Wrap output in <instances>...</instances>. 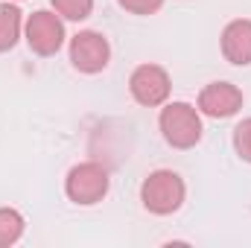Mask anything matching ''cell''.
<instances>
[{
  "instance_id": "1",
  "label": "cell",
  "mask_w": 251,
  "mask_h": 248,
  "mask_svg": "<svg viewBox=\"0 0 251 248\" xmlns=\"http://www.w3.org/2000/svg\"><path fill=\"white\" fill-rule=\"evenodd\" d=\"M184 196H187V187L181 181V175L173 173V170H155L140 184V201L155 216L176 213L184 204Z\"/></svg>"
},
{
  "instance_id": "2",
  "label": "cell",
  "mask_w": 251,
  "mask_h": 248,
  "mask_svg": "<svg viewBox=\"0 0 251 248\" xmlns=\"http://www.w3.org/2000/svg\"><path fill=\"white\" fill-rule=\"evenodd\" d=\"M158 125L173 149H193L201 140V117L190 102H164Z\"/></svg>"
},
{
  "instance_id": "3",
  "label": "cell",
  "mask_w": 251,
  "mask_h": 248,
  "mask_svg": "<svg viewBox=\"0 0 251 248\" xmlns=\"http://www.w3.org/2000/svg\"><path fill=\"white\" fill-rule=\"evenodd\" d=\"M108 170L97 161H85V164H76L67 178H64V193L73 204H82V207H91L97 201H102L108 196Z\"/></svg>"
},
{
  "instance_id": "4",
  "label": "cell",
  "mask_w": 251,
  "mask_h": 248,
  "mask_svg": "<svg viewBox=\"0 0 251 248\" xmlns=\"http://www.w3.org/2000/svg\"><path fill=\"white\" fill-rule=\"evenodd\" d=\"M24 35L26 44L35 56H56L64 44V24L59 12L50 9H38L26 18L24 24Z\"/></svg>"
},
{
  "instance_id": "5",
  "label": "cell",
  "mask_w": 251,
  "mask_h": 248,
  "mask_svg": "<svg viewBox=\"0 0 251 248\" xmlns=\"http://www.w3.org/2000/svg\"><path fill=\"white\" fill-rule=\"evenodd\" d=\"M128 91H131L134 102H140L146 108H158L170 99L173 82L161 64H140V67H134V73L128 79Z\"/></svg>"
},
{
  "instance_id": "6",
  "label": "cell",
  "mask_w": 251,
  "mask_h": 248,
  "mask_svg": "<svg viewBox=\"0 0 251 248\" xmlns=\"http://www.w3.org/2000/svg\"><path fill=\"white\" fill-rule=\"evenodd\" d=\"M70 62L79 73H100L111 62V44L94 29H82L70 38Z\"/></svg>"
},
{
  "instance_id": "7",
  "label": "cell",
  "mask_w": 251,
  "mask_h": 248,
  "mask_svg": "<svg viewBox=\"0 0 251 248\" xmlns=\"http://www.w3.org/2000/svg\"><path fill=\"white\" fill-rule=\"evenodd\" d=\"M243 108V91L231 82H210L199 94V114H207L213 120L234 117Z\"/></svg>"
},
{
  "instance_id": "8",
  "label": "cell",
  "mask_w": 251,
  "mask_h": 248,
  "mask_svg": "<svg viewBox=\"0 0 251 248\" xmlns=\"http://www.w3.org/2000/svg\"><path fill=\"white\" fill-rule=\"evenodd\" d=\"M222 56L237 67L251 64V21L240 18L222 29Z\"/></svg>"
},
{
  "instance_id": "9",
  "label": "cell",
  "mask_w": 251,
  "mask_h": 248,
  "mask_svg": "<svg viewBox=\"0 0 251 248\" xmlns=\"http://www.w3.org/2000/svg\"><path fill=\"white\" fill-rule=\"evenodd\" d=\"M21 29H24L21 9L12 6V3H0V53L12 50V47L18 44Z\"/></svg>"
},
{
  "instance_id": "10",
  "label": "cell",
  "mask_w": 251,
  "mask_h": 248,
  "mask_svg": "<svg viewBox=\"0 0 251 248\" xmlns=\"http://www.w3.org/2000/svg\"><path fill=\"white\" fill-rule=\"evenodd\" d=\"M24 216L12 207H0V248L15 246L24 237Z\"/></svg>"
},
{
  "instance_id": "11",
  "label": "cell",
  "mask_w": 251,
  "mask_h": 248,
  "mask_svg": "<svg viewBox=\"0 0 251 248\" xmlns=\"http://www.w3.org/2000/svg\"><path fill=\"white\" fill-rule=\"evenodd\" d=\"M53 9L64 21H85L94 12V0H53Z\"/></svg>"
},
{
  "instance_id": "12",
  "label": "cell",
  "mask_w": 251,
  "mask_h": 248,
  "mask_svg": "<svg viewBox=\"0 0 251 248\" xmlns=\"http://www.w3.org/2000/svg\"><path fill=\"white\" fill-rule=\"evenodd\" d=\"M234 149L243 161L251 164V117H246L243 123L234 128Z\"/></svg>"
},
{
  "instance_id": "13",
  "label": "cell",
  "mask_w": 251,
  "mask_h": 248,
  "mask_svg": "<svg viewBox=\"0 0 251 248\" xmlns=\"http://www.w3.org/2000/svg\"><path fill=\"white\" fill-rule=\"evenodd\" d=\"M117 3L131 15H155L164 6V0H117Z\"/></svg>"
}]
</instances>
